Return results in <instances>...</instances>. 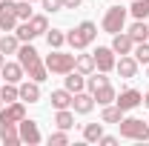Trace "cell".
<instances>
[{"label":"cell","mask_w":149,"mask_h":146,"mask_svg":"<svg viewBox=\"0 0 149 146\" xmlns=\"http://www.w3.org/2000/svg\"><path fill=\"white\" fill-rule=\"evenodd\" d=\"M17 63L23 66L26 77H32V80H37V83H43V80L49 77V69H46V63L40 60V52H37L32 43H20V49H17Z\"/></svg>","instance_id":"1"},{"label":"cell","mask_w":149,"mask_h":146,"mask_svg":"<svg viewBox=\"0 0 149 146\" xmlns=\"http://www.w3.org/2000/svg\"><path fill=\"white\" fill-rule=\"evenodd\" d=\"M95 40H97V26L92 20H83V23L74 26L72 32H66V43L72 46L74 52H83L86 46H92Z\"/></svg>","instance_id":"2"},{"label":"cell","mask_w":149,"mask_h":146,"mask_svg":"<svg viewBox=\"0 0 149 146\" xmlns=\"http://www.w3.org/2000/svg\"><path fill=\"white\" fill-rule=\"evenodd\" d=\"M120 138H126V140H138V143H146L149 140V120L143 123L141 117H120Z\"/></svg>","instance_id":"3"},{"label":"cell","mask_w":149,"mask_h":146,"mask_svg":"<svg viewBox=\"0 0 149 146\" xmlns=\"http://www.w3.org/2000/svg\"><path fill=\"white\" fill-rule=\"evenodd\" d=\"M46 69L49 74H66L74 69V55H66V52H60V49H52V55H46Z\"/></svg>","instance_id":"4"},{"label":"cell","mask_w":149,"mask_h":146,"mask_svg":"<svg viewBox=\"0 0 149 146\" xmlns=\"http://www.w3.org/2000/svg\"><path fill=\"white\" fill-rule=\"evenodd\" d=\"M126 15H129V9H123V6H112V9H106V15H103V20H100L103 32H109V35L123 32V26H126Z\"/></svg>","instance_id":"5"},{"label":"cell","mask_w":149,"mask_h":146,"mask_svg":"<svg viewBox=\"0 0 149 146\" xmlns=\"http://www.w3.org/2000/svg\"><path fill=\"white\" fill-rule=\"evenodd\" d=\"M92 57H95V69H97V72H106V74H109L112 69H115V63H118L112 46H97L92 52Z\"/></svg>","instance_id":"6"},{"label":"cell","mask_w":149,"mask_h":146,"mask_svg":"<svg viewBox=\"0 0 149 146\" xmlns=\"http://www.w3.org/2000/svg\"><path fill=\"white\" fill-rule=\"evenodd\" d=\"M17 12H15V0H0V32H15L17 26Z\"/></svg>","instance_id":"7"},{"label":"cell","mask_w":149,"mask_h":146,"mask_svg":"<svg viewBox=\"0 0 149 146\" xmlns=\"http://www.w3.org/2000/svg\"><path fill=\"white\" fill-rule=\"evenodd\" d=\"M141 103H143V95H141L138 89H123L118 97H115V106H118L120 112H132V109H138Z\"/></svg>","instance_id":"8"},{"label":"cell","mask_w":149,"mask_h":146,"mask_svg":"<svg viewBox=\"0 0 149 146\" xmlns=\"http://www.w3.org/2000/svg\"><path fill=\"white\" fill-rule=\"evenodd\" d=\"M26 117V103L23 100H15V103H3V109H0V123H20Z\"/></svg>","instance_id":"9"},{"label":"cell","mask_w":149,"mask_h":146,"mask_svg":"<svg viewBox=\"0 0 149 146\" xmlns=\"http://www.w3.org/2000/svg\"><path fill=\"white\" fill-rule=\"evenodd\" d=\"M17 129H20V143H29V146H37L40 140H43V135H40V129H37V123L35 120H20L17 123Z\"/></svg>","instance_id":"10"},{"label":"cell","mask_w":149,"mask_h":146,"mask_svg":"<svg viewBox=\"0 0 149 146\" xmlns=\"http://www.w3.org/2000/svg\"><path fill=\"white\" fill-rule=\"evenodd\" d=\"M72 109L74 115H89V112L95 109V95L92 92H74V97H72Z\"/></svg>","instance_id":"11"},{"label":"cell","mask_w":149,"mask_h":146,"mask_svg":"<svg viewBox=\"0 0 149 146\" xmlns=\"http://www.w3.org/2000/svg\"><path fill=\"white\" fill-rule=\"evenodd\" d=\"M17 89H20V100H23V103H37V100H40V83L32 80V77H29V80H20Z\"/></svg>","instance_id":"12"},{"label":"cell","mask_w":149,"mask_h":146,"mask_svg":"<svg viewBox=\"0 0 149 146\" xmlns=\"http://www.w3.org/2000/svg\"><path fill=\"white\" fill-rule=\"evenodd\" d=\"M138 60H135V55H120V60L115 63V72L120 74V77H135L138 74Z\"/></svg>","instance_id":"13"},{"label":"cell","mask_w":149,"mask_h":146,"mask_svg":"<svg viewBox=\"0 0 149 146\" xmlns=\"http://www.w3.org/2000/svg\"><path fill=\"white\" fill-rule=\"evenodd\" d=\"M132 49H135V40H132L126 32L112 35V52H115V55H132Z\"/></svg>","instance_id":"14"},{"label":"cell","mask_w":149,"mask_h":146,"mask_svg":"<svg viewBox=\"0 0 149 146\" xmlns=\"http://www.w3.org/2000/svg\"><path fill=\"white\" fill-rule=\"evenodd\" d=\"M0 77L6 80V83H20L23 77H26V72H23V66L20 63H3V69H0Z\"/></svg>","instance_id":"15"},{"label":"cell","mask_w":149,"mask_h":146,"mask_svg":"<svg viewBox=\"0 0 149 146\" xmlns=\"http://www.w3.org/2000/svg\"><path fill=\"white\" fill-rule=\"evenodd\" d=\"M63 86L72 92V95H74V92H83V89H86V74H80L77 69L66 72V74H63Z\"/></svg>","instance_id":"16"},{"label":"cell","mask_w":149,"mask_h":146,"mask_svg":"<svg viewBox=\"0 0 149 146\" xmlns=\"http://www.w3.org/2000/svg\"><path fill=\"white\" fill-rule=\"evenodd\" d=\"M0 140L6 146H17L20 143V129H17V123H0Z\"/></svg>","instance_id":"17"},{"label":"cell","mask_w":149,"mask_h":146,"mask_svg":"<svg viewBox=\"0 0 149 146\" xmlns=\"http://www.w3.org/2000/svg\"><path fill=\"white\" fill-rule=\"evenodd\" d=\"M72 97H74V95L63 86V89H55V92H52V97H49V100H52V106H55V109H72Z\"/></svg>","instance_id":"18"},{"label":"cell","mask_w":149,"mask_h":146,"mask_svg":"<svg viewBox=\"0 0 149 146\" xmlns=\"http://www.w3.org/2000/svg\"><path fill=\"white\" fill-rule=\"evenodd\" d=\"M126 35H129L135 43H146V40H149V23H146V20H135Z\"/></svg>","instance_id":"19"},{"label":"cell","mask_w":149,"mask_h":146,"mask_svg":"<svg viewBox=\"0 0 149 146\" xmlns=\"http://www.w3.org/2000/svg\"><path fill=\"white\" fill-rule=\"evenodd\" d=\"M92 95H95V103H97V106H109V103H115V97H118V92H115V86H112V83L100 86V89L92 92Z\"/></svg>","instance_id":"20"},{"label":"cell","mask_w":149,"mask_h":146,"mask_svg":"<svg viewBox=\"0 0 149 146\" xmlns=\"http://www.w3.org/2000/svg\"><path fill=\"white\" fill-rule=\"evenodd\" d=\"M17 49H20V40L15 32H3V37H0V52L3 55H17Z\"/></svg>","instance_id":"21"},{"label":"cell","mask_w":149,"mask_h":146,"mask_svg":"<svg viewBox=\"0 0 149 146\" xmlns=\"http://www.w3.org/2000/svg\"><path fill=\"white\" fill-rule=\"evenodd\" d=\"M55 126L69 132V129L74 126V109H57V115H55Z\"/></svg>","instance_id":"22"},{"label":"cell","mask_w":149,"mask_h":146,"mask_svg":"<svg viewBox=\"0 0 149 146\" xmlns=\"http://www.w3.org/2000/svg\"><path fill=\"white\" fill-rule=\"evenodd\" d=\"M0 100L3 103H15V100H20V89H17V83H0Z\"/></svg>","instance_id":"23"},{"label":"cell","mask_w":149,"mask_h":146,"mask_svg":"<svg viewBox=\"0 0 149 146\" xmlns=\"http://www.w3.org/2000/svg\"><path fill=\"white\" fill-rule=\"evenodd\" d=\"M100 138H103V120H100V123H86V126H83V140H86V143H97Z\"/></svg>","instance_id":"24"},{"label":"cell","mask_w":149,"mask_h":146,"mask_svg":"<svg viewBox=\"0 0 149 146\" xmlns=\"http://www.w3.org/2000/svg\"><path fill=\"white\" fill-rule=\"evenodd\" d=\"M74 69L89 77V74L95 72V57L92 55H74Z\"/></svg>","instance_id":"25"},{"label":"cell","mask_w":149,"mask_h":146,"mask_svg":"<svg viewBox=\"0 0 149 146\" xmlns=\"http://www.w3.org/2000/svg\"><path fill=\"white\" fill-rule=\"evenodd\" d=\"M15 35H17V40L20 43H32V40H35V32H32V26H29V20H20L17 26H15Z\"/></svg>","instance_id":"26"},{"label":"cell","mask_w":149,"mask_h":146,"mask_svg":"<svg viewBox=\"0 0 149 146\" xmlns=\"http://www.w3.org/2000/svg\"><path fill=\"white\" fill-rule=\"evenodd\" d=\"M29 26H32V32L40 37V35L49 32V17H46V15H32V17H29Z\"/></svg>","instance_id":"27"},{"label":"cell","mask_w":149,"mask_h":146,"mask_svg":"<svg viewBox=\"0 0 149 146\" xmlns=\"http://www.w3.org/2000/svg\"><path fill=\"white\" fill-rule=\"evenodd\" d=\"M120 117H123V112L118 109L115 103L103 106V112H100V120H103V123H120Z\"/></svg>","instance_id":"28"},{"label":"cell","mask_w":149,"mask_h":146,"mask_svg":"<svg viewBox=\"0 0 149 146\" xmlns=\"http://www.w3.org/2000/svg\"><path fill=\"white\" fill-rule=\"evenodd\" d=\"M129 15L135 20H146L149 17V0H135V3L129 6Z\"/></svg>","instance_id":"29"},{"label":"cell","mask_w":149,"mask_h":146,"mask_svg":"<svg viewBox=\"0 0 149 146\" xmlns=\"http://www.w3.org/2000/svg\"><path fill=\"white\" fill-rule=\"evenodd\" d=\"M106 83H109V77H106V72H100V74H89V77H86V92H97L100 89V86H106Z\"/></svg>","instance_id":"30"},{"label":"cell","mask_w":149,"mask_h":146,"mask_svg":"<svg viewBox=\"0 0 149 146\" xmlns=\"http://www.w3.org/2000/svg\"><path fill=\"white\" fill-rule=\"evenodd\" d=\"M46 43H49V49H60V46L66 43V32H60V29L46 32Z\"/></svg>","instance_id":"31"},{"label":"cell","mask_w":149,"mask_h":146,"mask_svg":"<svg viewBox=\"0 0 149 146\" xmlns=\"http://www.w3.org/2000/svg\"><path fill=\"white\" fill-rule=\"evenodd\" d=\"M132 55H135V60H138V63H143V66H149V40H146V43H135Z\"/></svg>","instance_id":"32"},{"label":"cell","mask_w":149,"mask_h":146,"mask_svg":"<svg viewBox=\"0 0 149 146\" xmlns=\"http://www.w3.org/2000/svg\"><path fill=\"white\" fill-rule=\"evenodd\" d=\"M15 12H17V20H29V17H32V0H20V3H15Z\"/></svg>","instance_id":"33"},{"label":"cell","mask_w":149,"mask_h":146,"mask_svg":"<svg viewBox=\"0 0 149 146\" xmlns=\"http://www.w3.org/2000/svg\"><path fill=\"white\" fill-rule=\"evenodd\" d=\"M46 140H49V146H66L69 143V135H66V129H57V132H52Z\"/></svg>","instance_id":"34"},{"label":"cell","mask_w":149,"mask_h":146,"mask_svg":"<svg viewBox=\"0 0 149 146\" xmlns=\"http://www.w3.org/2000/svg\"><path fill=\"white\" fill-rule=\"evenodd\" d=\"M40 3H43V9H46L49 15H52V12H60V9H63V0H40Z\"/></svg>","instance_id":"35"},{"label":"cell","mask_w":149,"mask_h":146,"mask_svg":"<svg viewBox=\"0 0 149 146\" xmlns=\"http://www.w3.org/2000/svg\"><path fill=\"white\" fill-rule=\"evenodd\" d=\"M97 143H103V146H115V143H118V138H115V135H103Z\"/></svg>","instance_id":"36"},{"label":"cell","mask_w":149,"mask_h":146,"mask_svg":"<svg viewBox=\"0 0 149 146\" xmlns=\"http://www.w3.org/2000/svg\"><path fill=\"white\" fill-rule=\"evenodd\" d=\"M83 0H63V9H80Z\"/></svg>","instance_id":"37"},{"label":"cell","mask_w":149,"mask_h":146,"mask_svg":"<svg viewBox=\"0 0 149 146\" xmlns=\"http://www.w3.org/2000/svg\"><path fill=\"white\" fill-rule=\"evenodd\" d=\"M143 106H146V109H149V92H146V95H143Z\"/></svg>","instance_id":"38"},{"label":"cell","mask_w":149,"mask_h":146,"mask_svg":"<svg viewBox=\"0 0 149 146\" xmlns=\"http://www.w3.org/2000/svg\"><path fill=\"white\" fill-rule=\"evenodd\" d=\"M3 63H6V55H3V52H0V69H3Z\"/></svg>","instance_id":"39"},{"label":"cell","mask_w":149,"mask_h":146,"mask_svg":"<svg viewBox=\"0 0 149 146\" xmlns=\"http://www.w3.org/2000/svg\"><path fill=\"white\" fill-rule=\"evenodd\" d=\"M146 77H149V66H146Z\"/></svg>","instance_id":"40"},{"label":"cell","mask_w":149,"mask_h":146,"mask_svg":"<svg viewBox=\"0 0 149 146\" xmlns=\"http://www.w3.org/2000/svg\"><path fill=\"white\" fill-rule=\"evenodd\" d=\"M0 109H3V100H0Z\"/></svg>","instance_id":"41"},{"label":"cell","mask_w":149,"mask_h":146,"mask_svg":"<svg viewBox=\"0 0 149 146\" xmlns=\"http://www.w3.org/2000/svg\"><path fill=\"white\" fill-rule=\"evenodd\" d=\"M32 3H35V0H32Z\"/></svg>","instance_id":"42"}]
</instances>
